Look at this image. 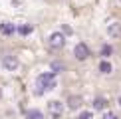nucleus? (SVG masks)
Here are the masks:
<instances>
[{"label":"nucleus","mask_w":121,"mask_h":119,"mask_svg":"<svg viewBox=\"0 0 121 119\" xmlns=\"http://www.w3.org/2000/svg\"><path fill=\"white\" fill-rule=\"evenodd\" d=\"M56 85H58V79H56V73L54 72H44L36 77V93L38 95L56 89Z\"/></svg>","instance_id":"nucleus-1"},{"label":"nucleus","mask_w":121,"mask_h":119,"mask_svg":"<svg viewBox=\"0 0 121 119\" xmlns=\"http://www.w3.org/2000/svg\"><path fill=\"white\" fill-rule=\"evenodd\" d=\"M48 113H50L54 119H62V115H64V103L58 101V99L50 101V103H48Z\"/></svg>","instance_id":"nucleus-2"},{"label":"nucleus","mask_w":121,"mask_h":119,"mask_svg":"<svg viewBox=\"0 0 121 119\" xmlns=\"http://www.w3.org/2000/svg\"><path fill=\"white\" fill-rule=\"evenodd\" d=\"M20 66V62H18V58L16 56H12V54H6V56H2V68L6 69V72H16Z\"/></svg>","instance_id":"nucleus-3"},{"label":"nucleus","mask_w":121,"mask_h":119,"mask_svg":"<svg viewBox=\"0 0 121 119\" xmlns=\"http://www.w3.org/2000/svg\"><path fill=\"white\" fill-rule=\"evenodd\" d=\"M48 44H50V48L60 50V48H64V46H65V36H64L62 32H54V34H50Z\"/></svg>","instance_id":"nucleus-4"},{"label":"nucleus","mask_w":121,"mask_h":119,"mask_svg":"<svg viewBox=\"0 0 121 119\" xmlns=\"http://www.w3.org/2000/svg\"><path fill=\"white\" fill-rule=\"evenodd\" d=\"M73 56H75V60H79V62L87 60L89 58V46H87V44H83V42H78V44H75V48H73Z\"/></svg>","instance_id":"nucleus-5"},{"label":"nucleus","mask_w":121,"mask_h":119,"mask_svg":"<svg viewBox=\"0 0 121 119\" xmlns=\"http://www.w3.org/2000/svg\"><path fill=\"white\" fill-rule=\"evenodd\" d=\"M0 34H2V36H14V34H16V24L2 22L0 24Z\"/></svg>","instance_id":"nucleus-6"},{"label":"nucleus","mask_w":121,"mask_h":119,"mask_svg":"<svg viewBox=\"0 0 121 119\" xmlns=\"http://www.w3.org/2000/svg\"><path fill=\"white\" fill-rule=\"evenodd\" d=\"M107 36H109V38H119V36H121V22L107 24Z\"/></svg>","instance_id":"nucleus-7"},{"label":"nucleus","mask_w":121,"mask_h":119,"mask_svg":"<svg viewBox=\"0 0 121 119\" xmlns=\"http://www.w3.org/2000/svg\"><path fill=\"white\" fill-rule=\"evenodd\" d=\"M68 107H69V109H73V111H75V109H79V107H82V97L72 95V97L68 99Z\"/></svg>","instance_id":"nucleus-8"},{"label":"nucleus","mask_w":121,"mask_h":119,"mask_svg":"<svg viewBox=\"0 0 121 119\" xmlns=\"http://www.w3.org/2000/svg\"><path fill=\"white\" fill-rule=\"evenodd\" d=\"M99 72L101 73H111L113 72V66L109 64V60H101L99 62Z\"/></svg>","instance_id":"nucleus-9"},{"label":"nucleus","mask_w":121,"mask_h":119,"mask_svg":"<svg viewBox=\"0 0 121 119\" xmlns=\"http://www.w3.org/2000/svg\"><path fill=\"white\" fill-rule=\"evenodd\" d=\"M32 26L30 24H22V26H16V32L20 34V36H28V34H32Z\"/></svg>","instance_id":"nucleus-10"},{"label":"nucleus","mask_w":121,"mask_h":119,"mask_svg":"<svg viewBox=\"0 0 121 119\" xmlns=\"http://www.w3.org/2000/svg\"><path fill=\"white\" fill-rule=\"evenodd\" d=\"M26 119H44V113L40 109H30L26 113Z\"/></svg>","instance_id":"nucleus-11"},{"label":"nucleus","mask_w":121,"mask_h":119,"mask_svg":"<svg viewBox=\"0 0 121 119\" xmlns=\"http://www.w3.org/2000/svg\"><path fill=\"white\" fill-rule=\"evenodd\" d=\"M105 105H107V99L105 97H95L93 99V109H105Z\"/></svg>","instance_id":"nucleus-12"},{"label":"nucleus","mask_w":121,"mask_h":119,"mask_svg":"<svg viewBox=\"0 0 121 119\" xmlns=\"http://www.w3.org/2000/svg\"><path fill=\"white\" fill-rule=\"evenodd\" d=\"M111 54H113V48L109 46V44H103V46H101V56H103V60H107Z\"/></svg>","instance_id":"nucleus-13"},{"label":"nucleus","mask_w":121,"mask_h":119,"mask_svg":"<svg viewBox=\"0 0 121 119\" xmlns=\"http://www.w3.org/2000/svg\"><path fill=\"white\" fill-rule=\"evenodd\" d=\"M64 68H65V66H64V64H60V62H54V64H52V69H54V73H56V72H62Z\"/></svg>","instance_id":"nucleus-14"},{"label":"nucleus","mask_w":121,"mask_h":119,"mask_svg":"<svg viewBox=\"0 0 121 119\" xmlns=\"http://www.w3.org/2000/svg\"><path fill=\"white\" fill-rule=\"evenodd\" d=\"M91 117H93L91 111H82V113L78 115V119H91Z\"/></svg>","instance_id":"nucleus-15"},{"label":"nucleus","mask_w":121,"mask_h":119,"mask_svg":"<svg viewBox=\"0 0 121 119\" xmlns=\"http://www.w3.org/2000/svg\"><path fill=\"white\" fill-rule=\"evenodd\" d=\"M103 119H119V115H117V113H111V111H109V113H103Z\"/></svg>","instance_id":"nucleus-16"},{"label":"nucleus","mask_w":121,"mask_h":119,"mask_svg":"<svg viewBox=\"0 0 121 119\" xmlns=\"http://www.w3.org/2000/svg\"><path fill=\"white\" fill-rule=\"evenodd\" d=\"M0 99H2V87H0Z\"/></svg>","instance_id":"nucleus-17"},{"label":"nucleus","mask_w":121,"mask_h":119,"mask_svg":"<svg viewBox=\"0 0 121 119\" xmlns=\"http://www.w3.org/2000/svg\"><path fill=\"white\" fill-rule=\"evenodd\" d=\"M117 103H119V105H121V95H119V101H117Z\"/></svg>","instance_id":"nucleus-18"}]
</instances>
